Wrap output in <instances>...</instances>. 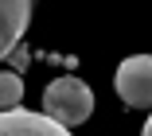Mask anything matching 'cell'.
Here are the masks:
<instances>
[{
	"mask_svg": "<svg viewBox=\"0 0 152 136\" xmlns=\"http://www.w3.org/2000/svg\"><path fill=\"white\" fill-rule=\"evenodd\" d=\"M140 136H152V113H148V121H144V128H140Z\"/></svg>",
	"mask_w": 152,
	"mask_h": 136,
	"instance_id": "6",
	"label": "cell"
},
{
	"mask_svg": "<svg viewBox=\"0 0 152 136\" xmlns=\"http://www.w3.org/2000/svg\"><path fill=\"white\" fill-rule=\"evenodd\" d=\"M117 97L133 109H152V55H133L113 74Z\"/></svg>",
	"mask_w": 152,
	"mask_h": 136,
	"instance_id": "2",
	"label": "cell"
},
{
	"mask_svg": "<svg viewBox=\"0 0 152 136\" xmlns=\"http://www.w3.org/2000/svg\"><path fill=\"white\" fill-rule=\"evenodd\" d=\"M90 113H94V93L82 78L63 74L43 89V117H51L55 124L74 128V124H86Z\"/></svg>",
	"mask_w": 152,
	"mask_h": 136,
	"instance_id": "1",
	"label": "cell"
},
{
	"mask_svg": "<svg viewBox=\"0 0 152 136\" xmlns=\"http://www.w3.org/2000/svg\"><path fill=\"white\" fill-rule=\"evenodd\" d=\"M0 136H70V128L31 109H0Z\"/></svg>",
	"mask_w": 152,
	"mask_h": 136,
	"instance_id": "3",
	"label": "cell"
},
{
	"mask_svg": "<svg viewBox=\"0 0 152 136\" xmlns=\"http://www.w3.org/2000/svg\"><path fill=\"white\" fill-rule=\"evenodd\" d=\"M31 23V0H0V58H8Z\"/></svg>",
	"mask_w": 152,
	"mask_h": 136,
	"instance_id": "4",
	"label": "cell"
},
{
	"mask_svg": "<svg viewBox=\"0 0 152 136\" xmlns=\"http://www.w3.org/2000/svg\"><path fill=\"white\" fill-rule=\"evenodd\" d=\"M23 101V78L16 70H0V109H16Z\"/></svg>",
	"mask_w": 152,
	"mask_h": 136,
	"instance_id": "5",
	"label": "cell"
}]
</instances>
